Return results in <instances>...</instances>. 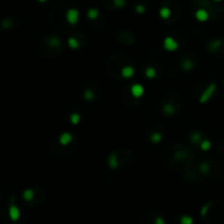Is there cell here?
Masks as SVG:
<instances>
[{
  "label": "cell",
  "instance_id": "6da1fadb",
  "mask_svg": "<svg viewBox=\"0 0 224 224\" xmlns=\"http://www.w3.org/2000/svg\"><path fill=\"white\" fill-rule=\"evenodd\" d=\"M9 217L12 221H18L19 217H20V211L14 204L10 206V208H9Z\"/></svg>",
  "mask_w": 224,
  "mask_h": 224
},
{
  "label": "cell",
  "instance_id": "7a4b0ae2",
  "mask_svg": "<svg viewBox=\"0 0 224 224\" xmlns=\"http://www.w3.org/2000/svg\"><path fill=\"white\" fill-rule=\"evenodd\" d=\"M215 84L212 83V84H210L209 87H208V90L206 91V93H203L202 95V98H201V102H206L208 98H210V96L212 95V94L214 93V91H215Z\"/></svg>",
  "mask_w": 224,
  "mask_h": 224
},
{
  "label": "cell",
  "instance_id": "3957f363",
  "mask_svg": "<svg viewBox=\"0 0 224 224\" xmlns=\"http://www.w3.org/2000/svg\"><path fill=\"white\" fill-rule=\"evenodd\" d=\"M222 40H212L211 43H210V46H209V49L210 51H217V48H220L221 45H222Z\"/></svg>",
  "mask_w": 224,
  "mask_h": 224
},
{
  "label": "cell",
  "instance_id": "277c9868",
  "mask_svg": "<svg viewBox=\"0 0 224 224\" xmlns=\"http://www.w3.org/2000/svg\"><path fill=\"white\" fill-rule=\"evenodd\" d=\"M33 197H34V191H33L32 189H26V190H24V192H23V198L25 199L26 201L32 200Z\"/></svg>",
  "mask_w": 224,
  "mask_h": 224
},
{
  "label": "cell",
  "instance_id": "5b68a950",
  "mask_svg": "<svg viewBox=\"0 0 224 224\" xmlns=\"http://www.w3.org/2000/svg\"><path fill=\"white\" fill-rule=\"evenodd\" d=\"M181 223H184V224H191L192 223V220H191V219H189V217H183V219H181Z\"/></svg>",
  "mask_w": 224,
  "mask_h": 224
}]
</instances>
